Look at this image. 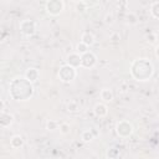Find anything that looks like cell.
<instances>
[{
  "instance_id": "obj_6",
  "label": "cell",
  "mask_w": 159,
  "mask_h": 159,
  "mask_svg": "<svg viewBox=\"0 0 159 159\" xmlns=\"http://www.w3.org/2000/svg\"><path fill=\"white\" fill-rule=\"evenodd\" d=\"M36 29H37V26H36V22L34 20L26 19V20H22L20 22V31L22 35H25L27 37L32 36L36 32Z\"/></svg>"
},
{
  "instance_id": "obj_11",
  "label": "cell",
  "mask_w": 159,
  "mask_h": 159,
  "mask_svg": "<svg viewBox=\"0 0 159 159\" xmlns=\"http://www.w3.org/2000/svg\"><path fill=\"white\" fill-rule=\"evenodd\" d=\"M39 76H40V73H39V71L36 70V68H34V67H29L26 71H25V78L27 80V81H30L31 83H34V82H36L37 80H39Z\"/></svg>"
},
{
  "instance_id": "obj_2",
  "label": "cell",
  "mask_w": 159,
  "mask_h": 159,
  "mask_svg": "<svg viewBox=\"0 0 159 159\" xmlns=\"http://www.w3.org/2000/svg\"><path fill=\"white\" fill-rule=\"evenodd\" d=\"M154 73V66L148 58H137L130 65V75L137 81H148Z\"/></svg>"
},
{
  "instance_id": "obj_4",
  "label": "cell",
  "mask_w": 159,
  "mask_h": 159,
  "mask_svg": "<svg viewBox=\"0 0 159 159\" xmlns=\"http://www.w3.org/2000/svg\"><path fill=\"white\" fill-rule=\"evenodd\" d=\"M76 76H77L76 68H73L68 65H63L58 71V78H60V81H62L65 83L72 82L76 78Z\"/></svg>"
},
{
  "instance_id": "obj_9",
  "label": "cell",
  "mask_w": 159,
  "mask_h": 159,
  "mask_svg": "<svg viewBox=\"0 0 159 159\" xmlns=\"http://www.w3.org/2000/svg\"><path fill=\"white\" fill-rule=\"evenodd\" d=\"M12 123H14V116L2 111L1 114H0V125H1V128H7Z\"/></svg>"
},
{
  "instance_id": "obj_8",
  "label": "cell",
  "mask_w": 159,
  "mask_h": 159,
  "mask_svg": "<svg viewBox=\"0 0 159 159\" xmlns=\"http://www.w3.org/2000/svg\"><path fill=\"white\" fill-rule=\"evenodd\" d=\"M81 60H82V56L80 53H77L76 51L70 52L66 56V65H68L73 68H77V67H81Z\"/></svg>"
},
{
  "instance_id": "obj_22",
  "label": "cell",
  "mask_w": 159,
  "mask_h": 159,
  "mask_svg": "<svg viewBox=\"0 0 159 159\" xmlns=\"http://www.w3.org/2000/svg\"><path fill=\"white\" fill-rule=\"evenodd\" d=\"M107 155H108V158H109V159H116V158L119 155V152L117 150V148L112 147V148H109V150H108Z\"/></svg>"
},
{
  "instance_id": "obj_7",
  "label": "cell",
  "mask_w": 159,
  "mask_h": 159,
  "mask_svg": "<svg viewBox=\"0 0 159 159\" xmlns=\"http://www.w3.org/2000/svg\"><path fill=\"white\" fill-rule=\"evenodd\" d=\"M97 63V56L88 51L87 53L82 55V60H81V67H84V68H92L94 67Z\"/></svg>"
},
{
  "instance_id": "obj_26",
  "label": "cell",
  "mask_w": 159,
  "mask_h": 159,
  "mask_svg": "<svg viewBox=\"0 0 159 159\" xmlns=\"http://www.w3.org/2000/svg\"><path fill=\"white\" fill-rule=\"evenodd\" d=\"M154 51H155V56L159 58V45L155 46V50H154Z\"/></svg>"
},
{
  "instance_id": "obj_24",
  "label": "cell",
  "mask_w": 159,
  "mask_h": 159,
  "mask_svg": "<svg viewBox=\"0 0 159 159\" xmlns=\"http://www.w3.org/2000/svg\"><path fill=\"white\" fill-rule=\"evenodd\" d=\"M104 22H106V24H112V22H113V15H112V14H107Z\"/></svg>"
},
{
  "instance_id": "obj_13",
  "label": "cell",
  "mask_w": 159,
  "mask_h": 159,
  "mask_svg": "<svg viewBox=\"0 0 159 159\" xmlns=\"http://www.w3.org/2000/svg\"><path fill=\"white\" fill-rule=\"evenodd\" d=\"M22 145H24V139H22L21 135L16 134V135L11 137V139H10V147L12 149H20Z\"/></svg>"
},
{
  "instance_id": "obj_10",
  "label": "cell",
  "mask_w": 159,
  "mask_h": 159,
  "mask_svg": "<svg viewBox=\"0 0 159 159\" xmlns=\"http://www.w3.org/2000/svg\"><path fill=\"white\" fill-rule=\"evenodd\" d=\"M93 113H94L96 117L103 118V117H106L108 114V107L104 103H97L93 107Z\"/></svg>"
},
{
  "instance_id": "obj_21",
  "label": "cell",
  "mask_w": 159,
  "mask_h": 159,
  "mask_svg": "<svg viewBox=\"0 0 159 159\" xmlns=\"http://www.w3.org/2000/svg\"><path fill=\"white\" fill-rule=\"evenodd\" d=\"M80 109V106L76 101H70V103L67 104V111L68 112H77Z\"/></svg>"
},
{
  "instance_id": "obj_16",
  "label": "cell",
  "mask_w": 159,
  "mask_h": 159,
  "mask_svg": "<svg viewBox=\"0 0 159 159\" xmlns=\"http://www.w3.org/2000/svg\"><path fill=\"white\" fill-rule=\"evenodd\" d=\"M150 14L154 19L159 20V1H154L150 5Z\"/></svg>"
},
{
  "instance_id": "obj_19",
  "label": "cell",
  "mask_w": 159,
  "mask_h": 159,
  "mask_svg": "<svg viewBox=\"0 0 159 159\" xmlns=\"http://www.w3.org/2000/svg\"><path fill=\"white\" fill-rule=\"evenodd\" d=\"M75 6H76V10L78 12H84L86 10H88V2L87 1H77L75 4Z\"/></svg>"
},
{
  "instance_id": "obj_20",
  "label": "cell",
  "mask_w": 159,
  "mask_h": 159,
  "mask_svg": "<svg viewBox=\"0 0 159 159\" xmlns=\"http://www.w3.org/2000/svg\"><path fill=\"white\" fill-rule=\"evenodd\" d=\"M58 130H60V133H61V134L66 135V134H68V133H70L71 127H70V124H68V123L62 122V123H60V128H58Z\"/></svg>"
},
{
  "instance_id": "obj_15",
  "label": "cell",
  "mask_w": 159,
  "mask_h": 159,
  "mask_svg": "<svg viewBox=\"0 0 159 159\" xmlns=\"http://www.w3.org/2000/svg\"><path fill=\"white\" fill-rule=\"evenodd\" d=\"M81 139H82V142H84V143L92 142V140L94 139V133H93V130H92V129H84V130L81 133Z\"/></svg>"
},
{
  "instance_id": "obj_5",
  "label": "cell",
  "mask_w": 159,
  "mask_h": 159,
  "mask_svg": "<svg viewBox=\"0 0 159 159\" xmlns=\"http://www.w3.org/2000/svg\"><path fill=\"white\" fill-rule=\"evenodd\" d=\"M45 7H46L47 14H50L52 16H57L65 10V2L62 0H50L46 2Z\"/></svg>"
},
{
  "instance_id": "obj_1",
  "label": "cell",
  "mask_w": 159,
  "mask_h": 159,
  "mask_svg": "<svg viewBox=\"0 0 159 159\" xmlns=\"http://www.w3.org/2000/svg\"><path fill=\"white\" fill-rule=\"evenodd\" d=\"M34 94V86L25 77H16L10 83V96L15 101H27Z\"/></svg>"
},
{
  "instance_id": "obj_18",
  "label": "cell",
  "mask_w": 159,
  "mask_h": 159,
  "mask_svg": "<svg viewBox=\"0 0 159 159\" xmlns=\"http://www.w3.org/2000/svg\"><path fill=\"white\" fill-rule=\"evenodd\" d=\"M58 128H60V123L57 120H53V119H48L47 120V123H46V129L47 130L53 132V130H57Z\"/></svg>"
},
{
  "instance_id": "obj_14",
  "label": "cell",
  "mask_w": 159,
  "mask_h": 159,
  "mask_svg": "<svg viewBox=\"0 0 159 159\" xmlns=\"http://www.w3.org/2000/svg\"><path fill=\"white\" fill-rule=\"evenodd\" d=\"M99 97H101V99L103 101V102H106V103H108V102H112L113 101V92H112V89H109V88H103L102 91H101V93H99Z\"/></svg>"
},
{
  "instance_id": "obj_12",
  "label": "cell",
  "mask_w": 159,
  "mask_h": 159,
  "mask_svg": "<svg viewBox=\"0 0 159 159\" xmlns=\"http://www.w3.org/2000/svg\"><path fill=\"white\" fill-rule=\"evenodd\" d=\"M94 41H96V37H94V35H93L92 32H89V31H86V32H83V34L81 35V42H83V43L87 45L88 47L92 46V45L94 43Z\"/></svg>"
},
{
  "instance_id": "obj_3",
  "label": "cell",
  "mask_w": 159,
  "mask_h": 159,
  "mask_svg": "<svg viewBox=\"0 0 159 159\" xmlns=\"http://www.w3.org/2000/svg\"><path fill=\"white\" fill-rule=\"evenodd\" d=\"M134 132V128H133V124L128 120H119L117 122L116 124V133L118 137L125 139V138H129Z\"/></svg>"
},
{
  "instance_id": "obj_17",
  "label": "cell",
  "mask_w": 159,
  "mask_h": 159,
  "mask_svg": "<svg viewBox=\"0 0 159 159\" xmlns=\"http://www.w3.org/2000/svg\"><path fill=\"white\" fill-rule=\"evenodd\" d=\"M88 48H89V47H88L87 45H84L83 42H81V41L76 45V52H77V53H80L81 56H82V55H84V53H87V52L89 51Z\"/></svg>"
},
{
  "instance_id": "obj_23",
  "label": "cell",
  "mask_w": 159,
  "mask_h": 159,
  "mask_svg": "<svg viewBox=\"0 0 159 159\" xmlns=\"http://www.w3.org/2000/svg\"><path fill=\"white\" fill-rule=\"evenodd\" d=\"M147 39H148L147 41H148L149 43H154L155 40H157V35H155V34H149V35L147 36Z\"/></svg>"
},
{
  "instance_id": "obj_25",
  "label": "cell",
  "mask_w": 159,
  "mask_h": 159,
  "mask_svg": "<svg viewBox=\"0 0 159 159\" xmlns=\"http://www.w3.org/2000/svg\"><path fill=\"white\" fill-rule=\"evenodd\" d=\"M128 16H130V20H128V22H129V24H135V22H137V16H135V15L129 14Z\"/></svg>"
}]
</instances>
